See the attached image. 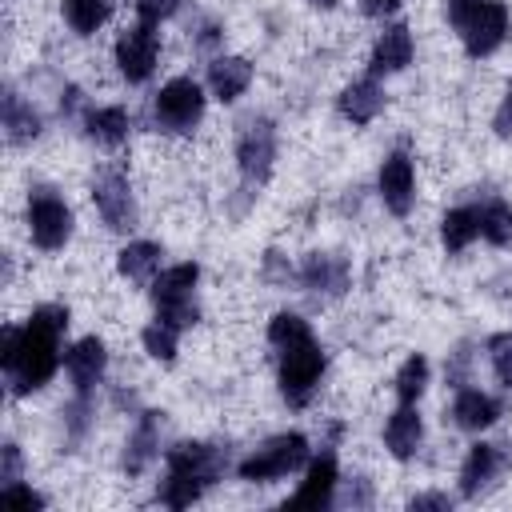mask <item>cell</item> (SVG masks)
<instances>
[{
    "instance_id": "f35d334b",
    "label": "cell",
    "mask_w": 512,
    "mask_h": 512,
    "mask_svg": "<svg viewBox=\"0 0 512 512\" xmlns=\"http://www.w3.org/2000/svg\"><path fill=\"white\" fill-rule=\"evenodd\" d=\"M372 480L368 476H348L336 484V504L340 508H372Z\"/></svg>"
},
{
    "instance_id": "ffe728a7",
    "label": "cell",
    "mask_w": 512,
    "mask_h": 512,
    "mask_svg": "<svg viewBox=\"0 0 512 512\" xmlns=\"http://www.w3.org/2000/svg\"><path fill=\"white\" fill-rule=\"evenodd\" d=\"M252 76H256V68H252V60L248 56H236V52H220V56H212L208 60V92L220 100V104H232V100H240L248 88H252Z\"/></svg>"
},
{
    "instance_id": "8d00e7d4",
    "label": "cell",
    "mask_w": 512,
    "mask_h": 512,
    "mask_svg": "<svg viewBox=\"0 0 512 512\" xmlns=\"http://www.w3.org/2000/svg\"><path fill=\"white\" fill-rule=\"evenodd\" d=\"M188 40H192L196 52H204V56H220L216 48L224 44V24L212 20V16H200V20L188 24Z\"/></svg>"
},
{
    "instance_id": "9a60e30c",
    "label": "cell",
    "mask_w": 512,
    "mask_h": 512,
    "mask_svg": "<svg viewBox=\"0 0 512 512\" xmlns=\"http://www.w3.org/2000/svg\"><path fill=\"white\" fill-rule=\"evenodd\" d=\"M160 432H164V412L144 408V412L136 416L128 440H124V452H120V468H124V476L136 480V476H144V472L152 468V460L160 456Z\"/></svg>"
},
{
    "instance_id": "836d02e7",
    "label": "cell",
    "mask_w": 512,
    "mask_h": 512,
    "mask_svg": "<svg viewBox=\"0 0 512 512\" xmlns=\"http://www.w3.org/2000/svg\"><path fill=\"white\" fill-rule=\"evenodd\" d=\"M484 352H488V364H492V376L500 380V388L512 392V328L492 332L484 340Z\"/></svg>"
},
{
    "instance_id": "5b68a950",
    "label": "cell",
    "mask_w": 512,
    "mask_h": 512,
    "mask_svg": "<svg viewBox=\"0 0 512 512\" xmlns=\"http://www.w3.org/2000/svg\"><path fill=\"white\" fill-rule=\"evenodd\" d=\"M276 152H280V136H276V120L272 116L248 112V116L236 120V168H240V184L264 188L272 180Z\"/></svg>"
},
{
    "instance_id": "30bf717a",
    "label": "cell",
    "mask_w": 512,
    "mask_h": 512,
    "mask_svg": "<svg viewBox=\"0 0 512 512\" xmlns=\"http://www.w3.org/2000/svg\"><path fill=\"white\" fill-rule=\"evenodd\" d=\"M164 472H180L212 488L228 472V448L208 440H176L172 448H164Z\"/></svg>"
},
{
    "instance_id": "ab89813d",
    "label": "cell",
    "mask_w": 512,
    "mask_h": 512,
    "mask_svg": "<svg viewBox=\"0 0 512 512\" xmlns=\"http://www.w3.org/2000/svg\"><path fill=\"white\" fill-rule=\"evenodd\" d=\"M0 504H4V508H48V496L36 492L32 484L16 480V484H4V488H0Z\"/></svg>"
},
{
    "instance_id": "3957f363",
    "label": "cell",
    "mask_w": 512,
    "mask_h": 512,
    "mask_svg": "<svg viewBox=\"0 0 512 512\" xmlns=\"http://www.w3.org/2000/svg\"><path fill=\"white\" fill-rule=\"evenodd\" d=\"M308 460H312V444L304 432H276L236 464V476L244 484H276L292 472H304Z\"/></svg>"
},
{
    "instance_id": "4316f807",
    "label": "cell",
    "mask_w": 512,
    "mask_h": 512,
    "mask_svg": "<svg viewBox=\"0 0 512 512\" xmlns=\"http://www.w3.org/2000/svg\"><path fill=\"white\" fill-rule=\"evenodd\" d=\"M116 12V0H60V16L76 36H96Z\"/></svg>"
},
{
    "instance_id": "ac0fdd59",
    "label": "cell",
    "mask_w": 512,
    "mask_h": 512,
    "mask_svg": "<svg viewBox=\"0 0 512 512\" xmlns=\"http://www.w3.org/2000/svg\"><path fill=\"white\" fill-rule=\"evenodd\" d=\"M416 56V40H412V28L404 20H392L380 28V36L372 40V52H368V72L372 76H392V72H404Z\"/></svg>"
},
{
    "instance_id": "44dd1931",
    "label": "cell",
    "mask_w": 512,
    "mask_h": 512,
    "mask_svg": "<svg viewBox=\"0 0 512 512\" xmlns=\"http://www.w3.org/2000/svg\"><path fill=\"white\" fill-rule=\"evenodd\" d=\"M80 124H84V136H88L92 144L108 148V152L124 148L128 136H132V116H128L124 104H92Z\"/></svg>"
},
{
    "instance_id": "f546056e",
    "label": "cell",
    "mask_w": 512,
    "mask_h": 512,
    "mask_svg": "<svg viewBox=\"0 0 512 512\" xmlns=\"http://www.w3.org/2000/svg\"><path fill=\"white\" fill-rule=\"evenodd\" d=\"M480 208V236L492 244V248H508L512 244V204L500 200V196H488Z\"/></svg>"
},
{
    "instance_id": "6da1fadb",
    "label": "cell",
    "mask_w": 512,
    "mask_h": 512,
    "mask_svg": "<svg viewBox=\"0 0 512 512\" xmlns=\"http://www.w3.org/2000/svg\"><path fill=\"white\" fill-rule=\"evenodd\" d=\"M68 324H72L68 304H36L20 328H4L0 368H4L8 396H32L56 376V368L64 364L60 340Z\"/></svg>"
},
{
    "instance_id": "d590c367",
    "label": "cell",
    "mask_w": 512,
    "mask_h": 512,
    "mask_svg": "<svg viewBox=\"0 0 512 512\" xmlns=\"http://www.w3.org/2000/svg\"><path fill=\"white\" fill-rule=\"evenodd\" d=\"M156 316H160L164 324H172L176 332H184V328H192V324L200 320V300H196V296L164 300V304H156Z\"/></svg>"
},
{
    "instance_id": "8fae6325",
    "label": "cell",
    "mask_w": 512,
    "mask_h": 512,
    "mask_svg": "<svg viewBox=\"0 0 512 512\" xmlns=\"http://www.w3.org/2000/svg\"><path fill=\"white\" fill-rule=\"evenodd\" d=\"M512 456H508V444H492V440H476L464 460H460V496L464 500H480L484 492L496 488V480L508 472Z\"/></svg>"
},
{
    "instance_id": "f6af8a7d",
    "label": "cell",
    "mask_w": 512,
    "mask_h": 512,
    "mask_svg": "<svg viewBox=\"0 0 512 512\" xmlns=\"http://www.w3.org/2000/svg\"><path fill=\"white\" fill-rule=\"evenodd\" d=\"M480 4H484V0H444V16H448V24L460 32V28L468 24V16H472Z\"/></svg>"
},
{
    "instance_id": "7a4b0ae2",
    "label": "cell",
    "mask_w": 512,
    "mask_h": 512,
    "mask_svg": "<svg viewBox=\"0 0 512 512\" xmlns=\"http://www.w3.org/2000/svg\"><path fill=\"white\" fill-rule=\"evenodd\" d=\"M324 372H328V356H324V348H320L316 336L280 348V364H276L280 400L288 408H308L316 400V392H320Z\"/></svg>"
},
{
    "instance_id": "484cf974",
    "label": "cell",
    "mask_w": 512,
    "mask_h": 512,
    "mask_svg": "<svg viewBox=\"0 0 512 512\" xmlns=\"http://www.w3.org/2000/svg\"><path fill=\"white\" fill-rule=\"evenodd\" d=\"M96 428V392H72L60 404V432L68 448H80L88 440V432Z\"/></svg>"
},
{
    "instance_id": "2e32d148",
    "label": "cell",
    "mask_w": 512,
    "mask_h": 512,
    "mask_svg": "<svg viewBox=\"0 0 512 512\" xmlns=\"http://www.w3.org/2000/svg\"><path fill=\"white\" fill-rule=\"evenodd\" d=\"M104 372H108V348L100 336H80L64 348V376L72 392H96Z\"/></svg>"
},
{
    "instance_id": "ee69618b",
    "label": "cell",
    "mask_w": 512,
    "mask_h": 512,
    "mask_svg": "<svg viewBox=\"0 0 512 512\" xmlns=\"http://www.w3.org/2000/svg\"><path fill=\"white\" fill-rule=\"evenodd\" d=\"M492 132H496L500 140H512V84L504 88V96H500V104H496V112H492Z\"/></svg>"
},
{
    "instance_id": "7402d4cb",
    "label": "cell",
    "mask_w": 512,
    "mask_h": 512,
    "mask_svg": "<svg viewBox=\"0 0 512 512\" xmlns=\"http://www.w3.org/2000/svg\"><path fill=\"white\" fill-rule=\"evenodd\" d=\"M424 444V420L416 412V404H400L396 412H388L384 420V448L392 460H412Z\"/></svg>"
},
{
    "instance_id": "52a82bcc",
    "label": "cell",
    "mask_w": 512,
    "mask_h": 512,
    "mask_svg": "<svg viewBox=\"0 0 512 512\" xmlns=\"http://www.w3.org/2000/svg\"><path fill=\"white\" fill-rule=\"evenodd\" d=\"M112 64L124 84H148L160 64V28L156 24H128L112 44Z\"/></svg>"
},
{
    "instance_id": "4dcf8cb0",
    "label": "cell",
    "mask_w": 512,
    "mask_h": 512,
    "mask_svg": "<svg viewBox=\"0 0 512 512\" xmlns=\"http://www.w3.org/2000/svg\"><path fill=\"white\" fill-rule=\"evenodd\" d=\"M200 496H204V484L192 480V476H180V472H164V480L156 484V500H160L164 508H172V512L192 508Z\"/></svg>"
},
{
    "instance_id": "277c9868",
    "label": "cell",
    "mask_w": 512,
    "mask_h": 512,
    "mask_svg": "<svg viewBox=\"0 0 512 512\" xmlns=\"http://www.w3.org/2000/svg\"><path fill=\"white\" fill-rule=\"evenodd\" d=\"M208 112V92L192 76H172L152 96V128L168 136H192Z\"/></svg>"
},
{
    "instance_id": "603a6c76",
    "label": "cell",
    "mask_w": 512,
    "mask_h": 512,
    "mask_svg": "<svg viewBox=\"0 0 512 512\" xmlns=\"http://www.w3.org/2000/svg\"><path fill=\"white\" fill-rule=\"evenodd\" d=\"M40 132H44V120H40L36 104L24 100V96L8 84V88H4V140H8L12 148H28L32 140H40Z\"/></svg>"
},
{
    "instance_id": "e575fe53",
    "label": "cell",
    "mask_w": 512,
    "mask_h": 512,
    "mask_svg": "<svg viewBox=\"0 0 512 512\" xmlns=\"http://www.w3.org/2000/svg\"><path fill=\"white\" fill-rule=\"evenodd\" d=\"M260 280H264L268 288H288V284H296V264H292L280 248H268V252L260 256Z\"/></svg>"
},
{
    "instance_id": "7dc6e473",
    "label": "cell",
    "mask_w": 512,
    "mask_h": 512,
    "mask_svg": "<svg viewBox=\"0 0 512 512\" xmlns=\"http://www.w3.org/2000/svg\"><path fill=\"white\" fill-rule=\"evenodd\" d=\"M396 8H400V0H364V16H388Z\"/></svg>"
},
{
    "instance_id": "d6986e66",
    "label": "cell",
    "mask_w": 512,
    "mask_h": 512,
    "mask_svg": "<svg viewBox=\"0 0 512 512\" xmlns=\"http://www.w3.org/2000/svg\"><path fill=\"white\" fill-rule=\"evenodd\" d=\"M448 416H452V424L460 432H484V428H492L504 416V400L492 396V392H484V388L464 384V388H456Z\"/></svg>"
},
{
    "instance_id": "60d3db41",
    "label": "cell",
    "mask_w": 512,
    "mask_h": 512,
    "mask_svg": "<svg viewBox=\"0 0 512 512\" xmlns=\"http://www.w3.org/2000/svg\"><path fill=\"white\" fill-rule=\"evenodd\" d=\"M132 8H136V20L160 28L164 20H172L180 12V0H132Z\"/></svg>"
},
{
    "instance_id": "83f0119b",
    "label": "cell",
    "mask_w": 512,
    "mask_h": 512,
    "mask_svg": "<svg viewBox=\"0 0 512 512\" xmlns=\"http://www.w3.org/2000/svg\"><path fill=\"white\" fill-rule=\"evenodd\" d=\"M196 284H200V264L196 260H180V264H168L156 272L152 280V300L164 304V300H180V296H196Z\"/></svg>"
},
{
    "instance_id": "1f68e13d",
    "label": "cell",
    "mask_w": 512,
    "mask_h": 512,
    "mask_svg": "<svg viewBox=\"0 0 512 512\" xmlns=\"http://www.w3.org/2000/svg\"><path fill=\"white\" fill-rule=\"evenodd\" d=\"M140 344H144V352H148L152 360L172 364V360H176V352H180V332L156 316V320H148V324L140 328Z\"/></svg>"
},
{
    "instance_id": "9c48e42d",
    "label": "cell",
    "mask_w": 512,
    "mask_h": 512,
    "mask_svg": "<svg viewBox=\"0 0 512 512\" xmlns=\"http://www.w3.org/2000/svg\"><path fill=\"white\" fill-rule=\"evenodd\" d=\"M296 284L316 300H340L352 288V260L344 252H308L296 264Z\"/></svg>"
},
{
    "instance_id": "c3c4849f",
    "label": "cell",
    "mask_w": 512,
    "mask_h": 512,
    "mask_svg": "<svg viewBox=\"0 0 512 512\" xmlns=\"http://www.w3.org/2000/svg\"><path fill=\"white\" fill-rule=\"evenodd\" d=\"M304 4H308V8H316V12H332L340 0H304Z\"/></svg>"
},
{
    "instance_id": "f1b7e54d",
    "label": "cell",
    "mask_w": 512,
    "mask_h": 512,
    "mask_svg": "<svg viewBox=\"0 0 512 512\" xmlns=\"http://www.w3.org/2000/svg\"><path fill=\"white\" fill-rule=\"evenodd\" d=\"M428 380H432V364H428V356H424V352H412V356L396 368V376H392V392H396L400 404H416V400L428 392Z\"/></svg>"
},
{
    "instance_id": "7c38bea8",
    "label": "cell",
    "mask_w": 512,
    "mask_h": 512,
    "mask_svg": "<svg viewBox=\"0 0 512 512\" xmlns=\"http://www.w3.org/2000/svg\"><path fill=\"white\" fill-rule=\"evenodd\" d=\"M336 484H340V464H336V452L324 448L320 456H312L304 464V480L284 500V508H292V512H324V508L336 504Z\"/></svg>"
},
{
    "instance_id": "b9f144b4",
    "label": "cell",
    "mask_w": 512,
    "mask_h": 512,
    "mask_svg": "<svg viewBox=\"0 0 512 512\" xmlns=\"http://www.w3.org/2000/svg\"><path fill=\"white\" fill-rule=\"evenodd\" d=\"M16 480H24V452H20L16 440H4V448H0V484H16Z\"/></svg>"
},
{
    "instance_id": "ba28073f",
    "label": "cell",
    "mask_w": 512,
    "mask_h": 512,
    "mask_svg": "<svg viewBox=\"0 0 512 512\" xmlns=\"http://www.w3.org/2000/svg\"><path fill=\"white\" fill-rule=\"evenodd\" d=\"M100 220L108 232H132L136 220H140V208H136V192H132V180L116 168H100L92 176V188H88Z\"/></svg>"
},
{
    "instance_id": "e0dca14e",
    "label": "cell",
    "mask_w": 512,
    "mask_h": 512,
    "mask_svg": "<svg viewBox=\"0 0 512 512\" xmlns=\"http://www.w3.org/2000/svg\"><path fill=\"white\" fill-rule=\"evenodd\" d=\"M384 104H388V92H384L380 76H372V72L348 80V84L340 88V96H336V108H340V116H344L352 128H368V124L384 112Z\"/></svg>"
},
{
    "instance_id": "5bb4252c",
    "label": "cell",
    "mask_w": 512,
    "mask_h": 512,
    "mask_svg": "<svg viewBox=\"0 0 512 512\" xmlns=\"http://www.w3.org/2000/svg\"><path fill=\"white\" fill-rule=\"evenodd\" d=\"M508 32H512V12H508V4H504V0H484V4L468 16V24L460 28V40H464V52H468L472 60H484V56H492V52L508 40Z\"/></svg>"
},
{
    "instance_id": "d6a6232c",
    "label": "cell",
    "mask_w": 512,
    "mask_h": 512,
    "mask_svg": "<svg viewBox=\"0 0 512 512\" xmlns=\"http://www.w3.org/2000/svg\"><path fill=\"white\" fill-rule=\"evenodd\" d=\"M268 344L280 352V348H288V344H296V340H308V336H316L312 332V324L300 316V312H272V320H268Z\"/></svg>"
},
{
    "instance_id": "bcb514c9",
    "label": "cell",
    "mask_w": 512,
    "mask_h": 512,
    "mask_svg": "<svg viewBox=\"0 0 512 512\" xmlns=\"http://www.w3.org/2000/svg\"><path fill=\"white\" fill-rule=\"evenodd\" d=\"M408 508H416V512H420V508H440V512H448V508H452V496H448V492H416V496L408 500Z\"/></svg>"
},
{
    "instance_id": "d4e9b609",
    "label": "cell",
    "mask_w": 512,
    "mask_h": 512,
    "mask_svg": "<svg viewBox=\"0 0 512 512\" xmlns=\"http://www.w3.org/2000/svg\"><path fill=\"white\" fill-rule=\"evenodd\" d=\"M160 256H164V248L156 240H128L116 252V272L128 284H152L156 272H160Z\"/></svg>"
},
{
    "instance_id": "74e56055",
    "label": "cell",
    "mask_w": 512,
    "mask_h": 512,
    "mask_svg": "<svg viewBox=\"0 0 512 512\" xmlns=\"http://www.w3.org/2000/svg\"><path fill=\"white\" fill-rule=\"evenodd\" d=\"M472 364H476V352H472L468 340H460V344L448 352V360H444V380H448L452 388L472 384Z\"/></svg>"
},
{
    "instance_id": "4fadbf2b",
    "label": "cell",
    "mask_w": 512,
    "mask_h": 512,
    "mask_svg": "<svg viewBox=\"0 0 512 512\" xmlns=\"http://www.w3.org/2000/svg\"><path fill=\"white\" fill-rule=\"evenodd\" d=\"M376 196H380V204H384L396 220L412 216V208H416V160H412L408 152H388V156L380 160Z\"/></svg>"
},
{
    "instance_id": "7bdbcfd3",
    "label": "cell",
    "mask_w": 512,
    "mask_h": 512,
    "mask_svg": "<svg viewBox=\"0 0 512 512\" xmlns=\"http://www.w3.org/2000/svg\"><path fill=\"white\" fill-rule=\"evenodd\" d=\"M88 108H92V104L84 100V92H80L76 84H64V88H60V116H64V120H84Z\"/></svg>"
},
{
    "instance_id": "8992f818",
    "label": "cell",
    "mask_w": 512,
    "mask_h": 512,
    "mask_svg": "<svg viewBox=\"0 0 512 512\" xmlns=\"http://www.w3.org/2000/svg\"><path fill=\"white\" fill-rule=\"evenodd\" d=\"M24 224H28V240L40 252H60L72 232H76V216L72 204L52 188V184H32L28 200H24Z\"/></svg>"
},
{
    "instance_id": "cb8c5ba5",
    "label": "cell",
    "mask_w": 512,
    "mask_h": 512,
    "mask_svg": "<svg viewBox=\"0 0 512 512\" xmlns=\"http://www.w3.org/2000/svg\"><path fill=\"white\" fill-rule=\"evenodd\" d=\"M480 240V208L476 204H456L440 216V244L448 256L468 252Z\"/></svg>"
}]
</instances>
